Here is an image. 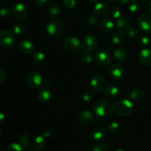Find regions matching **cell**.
Here are the masks:
<instances>
[{
	"label": "cell",
	"instance_id": "7402d4cb",
	"mask_svg": "<svg viewBox=\"0 0 151 151\" xmlns=\"http://www.w3.org/2000/svg\"><path fill=\"white\" fill-rule=\"evenodd\" d=\"M126 40V34L123 30H116L112 34L111 41L116 45H121Z\"/></svg>",
	"mask_w": 151,
	"mask_h": 151
},
{
	"label": "cell",
	"instance_id": "3957f363",
	"mask_svg": "<svg viewBox=\"0 0 151 151\" xmlns=\"http://www.w3.org/2000/svg\"><path fill=\"white\" fill-rule=\"evenodd\" d=\"M47 33L52 37L59 38L63 36L65 33L64 25L61 21L58 19H52L50 21L46 26Z\"/></svg>",
	"mask_w": 151,
	"mask_h": 151
},
{
	"label": "cell",
	"instance_id": "2e32d148",
	"mask_svg": "<svg viewBox=\"0 0 151 151\" xmlns=\"http://www.w3.org/2000/svg\"><path fill=\"white\" fill-rule=\"evenodd\" d=\"M114 23L109 18H106L98 22V29L103 33H109L114 28Z\"/></svg>",
	"mask_w": 151,
	"mask_h": 151
},
{
	"label": "cell",
	"instance_id": "ac0fdd59",
	"mask_svg": "<svg viewBox=\"0 0 151 151\" xmlns=\"http://www.w3.org/2000/svg\"><path fill=\"white\" fill-rule=\"evenodd\" d=\"M52 92L47 87L41 88L37 93V99L42 104H46L50 102L52 99Z\"/></svg>",
	"mask_w": 151,
	"mask_h": 151
},
{
	"label": "cell",
	"instance_id": "4316f807",
	"mask_svg": "<svg viewBox=\"0 0 151 151\" xmlns=\"http://www.w3.org/2000/svg\"><path fill=\"white\" fill-rule=\"evenodd\" d=\"M46 144L45 138L43 136H37L32 141V147L36 150H41Z\"/></svg>",
	"mask_w": 151,
	"mask_h": 151
},
{
	"label": "cell",
	"instance_id": "74e56055",
	"mask_svg": "<svg viewBox=\"0 0 151 151\" xmlns=\"http://www.w3.org/2000/svg\"><path fill=\"white\" fill-rule=\"evenodd\" d=\"M7 151H24V147L19 143L10 144L7 147Z\"/></svg>",
	"mask_w": 151,
	"mask_h": 151
},
{
	"label": "cell",
	"instance_id": "277c9868",
	"mask_svg": "<svg viewBox=\"0 0 151 151\" xmlns=\"http://www.w3.org/2000/svg\"><path fill=\"white\" fill-rule=\"evenodd\" d=\"M16 38L12 31L7 29L0 30V45L6 50L11 49L14 46Z\"/></svg>",
	"mask_w": 151,
	"mask_h": 151
},
{
	"label": "cell",
	"instance_id": "5b68a950",
	"mask_svg": "<svg viewBox=\"0 0 151 151\" xmlns=\"http://www.w3.org/2000/svg\"><path fill=\"white\" fill-rule=\"evenodd\" d=\"M10 13L13 18L19 21L25 20L27 17L28 12L27 7L21 2H16L11 6Z\"/></svg>",
	"mask_w": 151,
	"mask_h": 151
},
{
	"label": "cell",
	"instance_id": "484cf974",
	"mask_svg": "<svg viewBox=\"0 0 151 151\" xmlns=\"http://www.w3.org/2000/svg\"><path fill=\"white\" fill-rule=\"evenodd\" d=\"M78 59L81 63L84 64V65H90L92 63L93 60H94V56L91 52H86L83 50L78 55Z\"/></svg>",
	"mask_w": 151,
	"mask_h": 151
},
{
	"label": "cell",
	"instance_id": "7dc6e473",
	"mask_svg": "<svg viewBox=\"0 0 151 151\" xmlns=\"http://www.w3.org/2000/svg\"><path fill=\"white\" fill-rule=\"evenodd\" d=\"M5 121V115L0 111V124H2Z\"/></svg>",
	"mask_w": 151,
	"mask_h": 151
},
{
	"label": "cell",
	"instance_id": "11a10c76",
	"mask_svg": "<svg viewBox=\"0 0 151 151\" xmlns=\"http://www.w3.org/2000/svg\"><path fill=\"white\" fill-rule=\"evenodd\" d=\"M0 138H1V131H0Z\"/></svg>",
	"mask_w": 151,
	"mask_h": 151
},
{
	"label": "cell",
	"instance_id": "bcb514c9",
	"mask_svg": "<svg viewBox=\"0 0 151 151\" xmlns=\"http://www.w3.org/2000/svg\"><path fill=\"white\" fill-rule=\"evenodd\" d=\"M113 1L115 4H118V5H123V4H125L128 2H129L130 0H113Z\"/></svg>",
	"mask_w": 151,
	"mask_h": 151
},
{
	"label": "cell",
	"instance_id": "f35d334b",
	"mask_svg": "<svg viewBox=\"0 0 151 151\" xmlns=\"http://www.w3.org/2000/svg\"><path fill=\"white\" fill-rule=\"evenodd\" d=\"M62 1L67 9H74L77 6L76 0H62Z\"/></svg>",
	"mask_w": 151,
	"mask_h": 151
},
{
	"label": "cell",
	"instance_id": "83f0119b",
	"mask_svg": "<svg viewBox=\"0 0 151 151\" xmlns=\"http://www.w3.org/2000/svg\"><path fill=\"white\" fill-rule=\"evenodd\" d=\"M141 9V3L139 0H131L128 3V10L131 13H137Z\"/></svg>",
	"mask_w": 151,
	"mask_h": 151
},
{
	"label": "cell",
	"instance_id": "7bdbcfd3",
	"mask_svg": "<svg viewBox=\"0 0 151 151\" xmlns=\"http://www.w3.org/2000/svg\"><path fill=\"white\" fill-rule=\"evenodd\" d=\"M10 14V11L6 7H1L0 9V17L1 18H7Z\"/></svg>",
	"mask_w": 151,
	"mask_h": 151
},
{
	"label": "cell",
	"instance_id": "ffe728a7",
	"mask_svg": "<svg viewBox=\"0 0 151 151\" xmlns=\"http://www.w3.org/2000/svg\"><path fill=\"white\" fill-rule=\"evenodd\" d=\"M128 50L123 47H118L117 48L115 49L113 53V57L119 63L125 62L128 59Z\"/></svg>",
	"mask_w": 151,
	"mask_h": 151
},
{
	"label": "cell",
	"instance_id": "ba28073f",
	"mask_svg": "<svg viewBox=\"0 0 151 151\" xmlns=\"http://www.w3.org/2000/svg\"><path fill=\"white\" fill-rule=\"evenodd\" d=\"M63 48L69 53H76L81 47V42L77 37L69 36L63 41Z\"/></svg>",
	"mask_w": 151,
	"mask_h": 151
},
{
	"label": "cell",
	"instance_id": "b9f144b4",
	"mask_svg": "<svg viewBox=\"0 0 151 151\" xmlns=\"http://www.w3.org/2000/svg\"><path fill=\"white\" fill-rule=\"evenodd\" d=\"M53 130L51 127H47L43 130V136L44 138H50V136H52Z\"/></svg>",
	"mask_w": 151,
	"mask_h": 151
},
{
	"label": "cell",
	"instance_id": "8d00e7d4",
	"mask_svg": "<svg viewBox=\"0 0 151 151\" xmlns=\"http://www.w3.org/2000/svg\"><path fill=\"white\" fill-rule=\"evenodd\" d=\"M86 22L87 25H91V26H94L98 23V17L95 15H89L86 19Z\"/></svg>",
	"mask_w": 151,
	"mask_h": 151
},
{
	"label": "cell",
	"instance_id": "60d3db41",
	"mask_svg": "<svg viewBox=\"0 0 151 151\" xmlns=\"http://www.w3.org/2000/svg\"><path fill=\"white\" fill-rule=\"evenodd\" d=\"M51 2V0H35V3L37 7H45L48 6Z\"/></svg>",
	"mask_w": 151,
	"mask_h": 151
},
{
	"label": "cell",
	"instance_id": "db71d44e",
	"mask_svg": "<svg viewBox=\"0 0 151 151\" xmlns=\"http://www.w3.org/2000/svg\"><path fill=\"white\" fill-rule=\"evenodd\" d=\"M106 1H113V0H106Z\"/></svg>",
	"mask_w": 151,
	"mask_h": 151
},
{
	"label": "cell",
	"instance_id": "d6a6232c",
	"mask_svg": "<svg viewBox=\"0 0 151 151\" xmlns=\"http://www.w3.org/2000/svg\"><path fill=\"white\" fill-rule=\"evenodd\" d=\"M119 130H120V125L117 121H112L107 127L108 131L111 133H113V134L118 133Z\"/></svg>",
	"mask_w": 151,
	"mask_h": 151
},
{
	"label": "cell",
	"instance_id": "ee69618b",
	"mask_svg": "<svg viewBox=\"0 0 151 151\" xmlns=\"http://www.w3.org/2000/svg\"><path fill=\"white\" fill-rule=\"evenodd\" d=\"M6 78V73L1 67H0V83L3 82Z\"/></svg>",
	"mask_w": 151,
	"mask_h": 151
},
{
	"label": "cell",
	"instance_id": "6da1fadb",
	"mask_svg": "<svg viewBox=\"0 0 151 151\" xmlns=\"http://www.w3.org/2000/svg\"><path fill=\"white\" fill-rule=\"evenodd\" d=\"M92 110L95 115L104 118L108 117L112 113L114 110L111 103L106 99H100L96 101L92 106Z\"/></svg>",
	"mask_w": 151,
	"mask_h": 151
},
{
	"label": "cell",
	"instance_id": "e575fe53",
	"mask_svg": "<svg viewBox=\"0 0 151 151\" xmlns=\"http://www.w3.org/2000/svg\"><path fill=\"white\" fill-rule=\"evenodd\" d=\"M94 98V93L90 90H87L84 91L82 95V99L85 102H91V101H93Z\"/></svg>",
	"mask_w": 151,
	"mask_h": 151
},
{
	"label": "cell",
	"instance_id": "30bf717a",
	"mask_svg": "<svg viewBox=\"0 0 151 151\" xmlns=\"http://www.w3.org/2000/svg\"><path fill=\"white\" fill-rule=\"evenodd\" d=\"M109 76L114 80H121L125 76V68L122 64L116 63L111 66L109 70Z\"/></svg>",
	"mask_w": 151,
	"mask_h": 151
},
{
	"label": "cell",
	"instance_id": "603a6c76",
	"mask_svg": "<svg viewBox=\"0 0 151 151\" xmlns=\"http://www.w3.org/2000/svg\"><path fill=\"white\" fill-rule=\"evenodd\" d=\"M48 13L53 19H58L62 13V8L57 3H52L48 7Z\"/></svg>",
	"mask_w": 151,
	"mask_h": 151
},
{
	"label": "cell",
	"instance_id": "d4e9b609",
	"mask_svg": "<svg viewBox=\"0 0 151 151\" xmlns=\"http://www.w3.org/2000/svg\"><path fill=\"white\" fill-rule=\"evenodd\" d=\"M104 93L106 97L109 99H116L119 95V90L118 87L111 84V85H108L105 88Z\"/></svg>",
	"mask_w": 151,
	"mask_h": 151
},
{
	"label": "cell",
	"instance_id": "8fae6325",
	"mask_svg": "<svg viewBox=\"0 0 151 151\" xmlns=\"http://www.w3.org/2000/svg\"><path fill=\"white\" fill-rule=\"evenodd\" d=\"M137 25L142 30L147 33L151 32V16L147 14H142L137 20Z\"/></svg>",
	"mask_w": 151,
	"mask_h": 151
},
{
	"label": "cell",
	"instance_id": "d6986e66",
	"mask_svg": "<svg viewBox=\"0 0 151 151\" xmlns=\"http://www.w3.org/2000/svg\"><path fill=\"white\" fill-rule=\"evenodd\" d=\"M107 130L104 127H98L94 128L91 131V138L95 142H102L104 141L107 137Z\"/></svg>",
	"mask_w": 151,
	"mask_h": 151
},
{
	"label": "cell",
	"instance_id": "f546056e",
	"mask_svg": "<svg viewBox=\"0 0 151 151\" xmlns=\"http://www.w3.org/2000/svg\"><path fill=\"white\" fill-rule=\"evenodd\" d=\"M150 42V37L147 35H142L139 38L138 41H137V44L140 47H143L145 48L149 45Z\"/></svg>",
	"mask_w": 151,
	"mask_h": 151
},
{
	"label": "cell",
	"instance_id": "7a4b0ae2",
	"mask_svg": "<svg viewBox=\"0 0 151 151\" xmlns=\"http://www.w3.org/2000/svg\"><path fill=\"white\" fill-rule=\"evenodd\" d=\"M113 109L116 115L119 116H128L133 113L134 105L129 99H122L115 102Z\"/></svg>",
	"mask_w": 151,
	"mask_h": 151
},
{
	"label": "cell",
	"instance_id": "52a82bcc",
	"mask_svg": "<svg viewBox=\"0 0 151 151\" xmlns=\"http://www.w3.org/2000/svg\"><path fill=\"white\" fill-rule=\"evenodd\" d=\"M94 59L97 64L103 67H107L111 64L113 61V56L109 50L101 49L97 50L94 55Z\"/></svg>",
	"mask_w": 151,
	"mask_h": 151
},
{
	"label": "cell",
	"instance_id": "f907efd6",
	"mask_svg": "<svg viewBox=\"0 0 151 151\" xmlns=\"http://www.w3.org/2000/svg\"><path fill=\"white\" fill-rule=\"evenodd\" d=\"M143 1H145V2H147V3H149L150 2V0H142Z\"/></svg>",
	"mask_w": 151,
	"mask_h": 151
},
{
	"label": "cell",
	"instance_id": "f6af8a7d",
	"mask_svg": "<svg viewBox=\"0 0 151 151\" xmlns=\"http://www.w3.org/2000/svg\"><path fill=\"white\" fill-rule=\"evenodd\" d=\"M43 84H44L47 87H52L53 85V81L51 79V78H47V79L44 80V82H43Z\"/></svg>",
	"mask_w": 151,
	"mask_h": 151
},
{
	"label": "cell",
	"instance_id": "4dcf8cb0",
	"mask_svg": "<svg viewBox=\"0 0 151 151\" xmlns=\"http://www.w3.org/2000/svg\"><path fill=\"white\" fill-rule=\"evenodd\" d=\"M19 143L24 148H28L29 147V138L25 133H22L18 138Z\"/></svg>",
	"mask_w": 151,
	"mask_h": 151
},
{
	"label": "cell",
	"instance_id": "836d02e7",
	"mask_svg": "<svg viewBox=\"0 0 151 151\" xmlns=\"http://www.w3.org/2000/svg\"><path fill=\"white\" fill-rule=\"evenodd\" d=\"M25 30H26V27H25L24 24L22 22H16L13 26V31H14L15 34H17V35L22 34L24 32Z\"/></svg>",
	"mask_w": 151,
	"mask_h": 151
},
{
	"label": "cell",
	"instance_id": "4fadbf2b",
	"mask_svg": "<svg viewBox=\"0 0 151 151\" xmlns=\"http://www.w3.org/2000/svg\"><path fill=\"white\" fill-rule=\"evenodd\" d=\"M110 6L105 1L97 2L94 7V13L97 17H103L110 12Z\"/></svg>",
	"mask_w": 151,
	"mask_h": 151
},
{
	"label": "cell",
	"instance_id": "9a60e30c",
	"mask_svg": "<svg viewBox=\"0 0 151 151\" xmlns=\"http://www.w3.org/2000/svg\"><path fill=\"white\" fill-rule=\"evenodd\" d=\"M116 25L121 30H128L129 28L133 27V20L131 17L127 15H122L120 18L116 19Z\"/></svg>",
	"mask_w": 151,
	"mask_h": 151
},
{
	"label": "cell",
	"instance_id": "c3c4849f",
	"mask_svg": "<svg viewBox=\"0 0 151 151\" xmlns=\"http://www.w3.org/2000/svg\"><path fill=\"white\" fill-rule=\"evenodd\" d=\"M147 9H148L149 13L151 14V0L150 1V2L148 3V5H147Z\"/></svg>",
	"mask_w": 151,
	"mask_h": 151
},
{
	"label": "cell",
	"instance_id": "681fc988",
	"mask_svg": "<svg viewBox=\"0 0 151 151\" xmlns=\"http://www.w3.org/2000/svg\"><path fill=\"white\" fill-rule=\"evenodd\" d=\"M87 1H88L89 3H97L100 0H86Z\"/></svg>",
	"mask_w": 151,
	"mask_h": 151
},
{
	"label": "cell",
	"instance_id": "d590c367",
	"mask_svg": "<svg viewBox=\"0 0 151 151\" xmlns=\"http://www.w3.org/2000/svg\"><path fill=\"white\" fill-rule=\"evenodd\" d=\"M127 35L129 38H132V39H134V38H137V37L139 35V32L137 28H134V27H131V28L127 30Z\"/></svg>",
	"mask_w": 151,
	"mask_h": 151
},
{
	"label": "cell",
	"instance_id": "f5cc1de1",
	"mask_svg": "<svg viewBox=\"0 0 151 151\" xmlns=\"http://www.w3.org/2000/svg\"><path fill=\"white\" fill-rule=\"evenodd\" d=\"M115 151H126V150H122V149H119V150H115Z\"/></svg>",
	"mask_w": 151,
	"mask_h": 151
},
{
	"label": "cell",
	"instance_id": "f1b7e54d",
	"mask_svg": "<svg viewBox=\"0 0 151 151\" xmlns=\"http://www.w3.org/2000/svg\"><path fill=\"white\" fill-rule=\"evenodd\" d=\"M33 60L36 62L37 64H43L45 62L46 56L42 51H35L32 54Z\"/></svg>",
	"mask_w": 151,
	"mask_h": 151
},
{
	"label": "cell",
	"instance_id": "9c48e42d",
	"mask_svg": "<svg viewBox=\"0 0 151 151\" xmlns=\"http://www.w3.org/2000/svg\"><path fill=\"white\" fill-rule=\"evenodd\" d=\"M99 44V41L97 37L91 34H88L84 36L83 38L81 46L84 51L93 52L97 48Z\"/></svg>",
	"mask_w": 151,
	"mask_h": 151
},
{
	"label": "cell",
	"instance_id": "8992f818",
	"mask_svg": "<svg viewBox=\"0 0 151 151\" xmlns=\"http://www.w3.org/2000/svg\"><path fill=\"white\" fill-rule=\"evenodd\" d=\"M26 81L28 85L33 89L40 88L44 82L42 75L37 70L30 71L27 76Z\"/></svg>",
	"mask_w": 151,
	"mask_h": 151
},
{
	"label": "cell",
	"instance_id": "5bb4252c",
	"mask_svg": "<svg viewBox=\"0 0 151 151\" xmlns=\"http://www.w3.org/2000/svg\"><path fill=\"white\" fill-rule=\"evenodd\" d=\"M91 86L94 91H101L106 87V79L102 75H94L91 78Z\"/></svg>",
	"mask_w": 151,
	"mask_h": 151
},
{
	"label": "cell",
	"instance_id": "e0dca14e",
	"mask_svg": "<svg viewBox=\"0 0 151 151\" xmlns=\"http://www.w3.org/2000/svg\"><path fill=\"white\" fill-rule=\"evenodd\" d=\"M139 62L143 66H150L151 65V49L143 48L139 53Z\"/></svg>",
	"mask_w": 151,
	"mask_h": 151
},
{
	"label": "cell",
	"instance_id": "1f68e13d",
	"mask_svg": "<svg viewBox=\"0 0 151 151\" xmlns=\"http://www.w3.org/2000/svg\"><path fill=\"white\" fill-rule=\"evenodd\" d=\"M111 15L112 18L115 19H118L122 16V10L120 7L119 6H114L110 10Z\"/></svg>",
	"mask_w": 151,
	"mask_h": 151
},
{
	"label": "cell",
	"instance_id": "816d5d0a",
	"mask_svg": "<svg viewBox=\"0 0 151 151\" xmlns=\"http://www.w3.org/2000/svg\"><path fill=\"white\" fill-rule=\"evenodd\" d=\"M0 151H7V150H4V148H2V147H0Z\"/></svg>",
	"mask_w": 151,
	"mask_h": 151
},
{
	"label": "cell",
	"instance_id": "44dd1931",
	"mask_svg": "<svg viewBox=\"0 0 151 151\" xmlns=\"http://www.w3.org/2000/svg\"><path fill=\"white\" fill-rule=\"evenodd\" d=\"M94 115L89 110H83L82 112L80 113L78 119L79 121L83 125H88V124H91L94 121Z\"/></svg>",
	"mask_w": 151,
	"mask_h": 151
},
{
	"label": "cell",
	"instance_id": "cb8c5ba5",
	"mask_svg": "<svg viewBox=\"0 0 151 151\" xmlns=\"http://www.w3.org/2000/svg\"><path fill=\"white\" fill-rule=\"evenodd\" d=\"M128 96H129L131 101L135 102H140L144 100L145 93L141 89H134L132 91L130 92Z\"/></svg>",
	"mask_w": 151,
	"mask_h": 151
},
{
	"label": "cell",
	"instance_id": "7c38bea8",
	"mask_svg": "<svg viewBox=\"0 0 151 151\" xmlns=\"http://www.w3.org/2000/svg\"><path fill=\"white\" fill-rule=\"evenodd\" d=\"M18 48L22 53L28 55L34 52L35 44L32 41L29 39H22V41H19V44H18Z\"/></svg>",
	"mask_w": 151,
	"mask_h": 151
},
{
	"label": "cell",
	"instance_id": "ab89813d",
	"mask_svg": "<svg viewBox=\"0 0 151 151\" xmlns=\"http://www.w3.org/2000/svg\"><path fill=\"white\" fill-rule=\"evenodd\" d=\"M92 151H109V149L106 144L100 143L94 145L92 149Z\"/></svg>",
	"mask_w": 151,
	"mask_h": 151
}]
</instances>
